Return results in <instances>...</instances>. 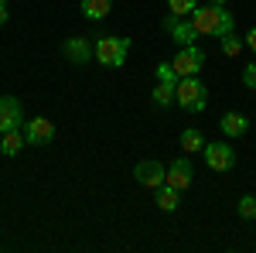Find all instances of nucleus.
I'll return each instance as SVG.
<instances>
[{
  "instance_id": "nucleus-16",
  "label": "nucleus",
  "mask_w": 256,
  "mask_h": 253,
  "mask_svg": "<svg viewBox=\"0 0 256 253\" xmlns=\"http://www.w3.org/2000/svg\"><path fill=\"white\" fill-rule=\"evenodd\" d=\"M178 205H181V192L164 181V185L158 188V209L160 212H178Z\"/></svg>"
},
{
  "instance_id": "nucleus-11",
  "label": "nucleus",
  "mask_w": 256,
  "mask_h": 253,
  "mask_svg": "<svg viewBox=\"0 0 256 253\" xmlns=\"http://www.w3.org/2000/svg\"><path fill=\"white\" fill-rule=\"evenodd\" d=\"M192 178H195V168H192V161L188 157H174L171 164H168V185L171 188H178V192H184L188 185H192Z\"/></svg>"
},
{
  "instance_id": "nucleus-19",
  "label": "nucleus",
  "mask_w": 256,
  "mask_h": 253,
  "mask_svg": "<svg viewBox=\"0 0 256 253\" xmlns=\"http://www.w3.org/2000/svg\"><path fill=\"white\" fill-rule=\"evenodd\" d=\"M236 212H239V219L256 222V195H242V198L236 202Z\"/></svg>"
},
{
  "instance_id": "nucleus-22",
  "label": "nucleus",
  "mask_w": 256,
  "mask_h": 253,
  "mask_svg": "<svg viewBox=\"0 0 256 253\" xmlns=\"http://www.w3.org/2000/svg\"><path fill=\"white\" fill-rule=\"evenodd\" d=\"M10 21V7H7V0H0V28Z\"/></svg>"
},
{
  "instance_id": "nucleus-1",
  "label": "nucleus",
  "mask_w": 256,
  "mask_h": 253,
  "mask_svg": "<svg viewBox=\"0 0 256 253\" xmlns=\"http://www.w3.org/2000/svg\"><path fill=\"white\" fill-rule=\"evenodd\" d=\"M188 18H192V24H195V31L202 35V38H222V35L236 31V18H232L226 7H218V4L195 7Z\"/></svg>"
},
{
  "instance_id": "nucleus-9",
  "label": "nucleus",
  "mask_w": 256,
  "mask_h": 253,
  "mask_svg": "<svg viewBox=\"0 0 256 253\" xmlns=\"http://www.w3.org/2000/svg\"><path fill=\"white\" fill-rule=\"evenodd\" d=\"M24 137H28V147H48L55 140V123L48 117L24 120Z\"/></svg>"
},
{
  "instance_id": "nucleus-24",
  "label": "nucleus",
  "mask_w": 256,
  "mask_h": 253,
  "mask_svg": "<svg viewBox=\"0 0 256 253\" xmlns=\"http://www.w3.org/2000/svg\"><path fill=\"white\" fill-rule=\"evenodd\" d=\"M205 4H218V7H229V0H205Z\"/></svg>"
},
{
  "instance_id": "nucleus-5",
  "label": "nucleus",
  "mask_w": 256,
  "mask_h": 253,
  "mask_svg": "<svg viewBox=\"0 0 256 253\" xmlns=\"http://www.w3.org/2000/svg\"><path fill=\"white\" fill-rule=\"evenodd\" d=\"M205 62H208V55H205V48H198V45H188V48H181L174 55V76L178 79H188V76H198L202 69H205Z\"/></svg>"
},
{
  "instance_id": "nucleus-15",
  "label": "nucleus",
  "mask_w": 256,
  "mask_h": 253,
  "mask_svg": "<svg viewBox=\"0 0 256 253\" xmlns=\"http://www.w3.org/2000/svg\"><path fill=\"white\" fill-rule=\"evenodd\" d=\"M79 7H82V18L102 21V18H110V11H113V0H82Z\"/></svg>"
},
{
  "instance_id": "nucleus-6",
  "label": "nucleus",
  "mask_w": 256,
  "mask_h": 253,
  "mask_svg": "<svg viewBox=\"0 0 256 253\" xmlns=\"http://www.w3.org/2000/svg\"><path fill=\"white\" fill-rule=\"evenodd\" d=\"M62 55L72 65H89V62L96 59V41L86 38V35H72V38L62 41Z\"/></svg>"
},
{
  "instance_id": "nucleus-20",
  "label": "nucleus",
  "mask_w": 256,
  "mask_h": 253,
  "mask_svg": "<svg viewBox=\"0 0 256 253\" xmlns=\"http://www.w3.org/2000/svg\"><path fill=\"white\" fill-rule=\"evenodd\" d=\"M195 7H198V0H168V11L178 14V18H188Z\"/></svg>"
},
{
  "instance_id": "nucleus-3",
  "label": "nucleus",
  "mask_w": 256,
  "mask_h": 253,
  "mask_svg": "<svg viewBox=\"0 0 256 253\" xmlns=\"http://www.w3.org/2000/svg\"><path fill=\"white\" fill-rule=\"evenodd\" d=\"M174 103L184 110V113H205L208 106V89L202 86L198 76H188V79H178V96Z\"/></svg>"
},
{
  "instance_id": "nucleus-2",
  "label": "nucleus",
  "mask_w": 256,
  "mask_h": 253,
  "mask_svg": "<svg viewBox=\"0 0 256 253\" xmlns=\"http://www.w3.org/2000/svg\"><path fill=\"white\" fill-rule=\"evenodd\" d=\"M130 48H134V41L123 38V35H99L96 38V62L102 69H120V65H126Z\"/></svg>"
},
{
  "instance_id": "nucleus-4",
  "label": "nucleus",
  "mask_w": 256,
  "mask_h": 253,
  "mask_svg": "<svg viewBox=\"0 0 256 253\" xmlns=\"http://www.w3.org/2000/svg\"><path fill=\"white\" fill-rule=\"evenodd\" d=\"M202 157L212 171H232L236 168V147H229V140H212L202 147Z\"/></svg>"
},
{
  "instance_id": "nucleus-7",
  "label": "nucleus",
  "mask_w": 256,
  "mask_h": 253,
  "mask_svg": "<svg viewBox=\"0 0 256 253\" xmlns=\"http://www.w3.org/2000/svg\"><path fill=\"white\" fill-rule=\"evenodd\" d=\"M164 31L171 35V41H174L178 48H188V45H195L202 38L195 31V24H192V18H178V14H168L164 18Z\"/></svg>"
},
{
  "instance_id": "nucleus-10",
  "label": "nucleus",
  "mask_w": 256,
  "mask_h": 253,
  "mask_svg": "<svg viewBox=\"0 0 256 253\" xmlns=\"http://www.w3.org/2000/svg\"><path fill=\"white\" fill-rule=\"evenodd\" d=\"M24 127V106L14 96H0V134Z\"/></svg>"
},
{
  "instance_id": "nucleus-12",
  "label": "nucleus",
  "mask_w": 256,
  "mask_h": 253,
  "mask_svg": "<svg viewBox=\"0 0 256 253\" xmlns=\"http://www.w3.org/2000/svg\"><path fill=\"white\" fill-rule=\"evenodd\" d=\"M218 130L229 137H246V130H250V117L246 113H239V110H229V113H222V120H218Z\"/></svg>"
},
{
  "instance_id": "nucleus-8",
  "label": "nucleus",
  "mask_w": 256,
  "mask_h": 253,
  "mask_svg": "<svg viewBox=\"0 0 256 253\" xmlns=\"http://www.w3.org/2000/svg\"><path fill=\"white\" fill-rule=\"evenodd\" d=\"M164 178H168V168L160 164V161H137V168H134V181H137L140 188H150V192H158L160 185H164Z\"/></svg>"
},
{
  "instance_id": "nucleus-13",
  "label": "nucleus",
  "mask_w": 256,
  "mask_h": 253,
  "mask_svg": "<svg viewBox=\"0 0 256 253\" xmlns=\"http://www.w3.org/2000/svg\"><path fill=\"white\" fill-rule=\"evenodd\" d=\"M24 147H28L24 127H18V130H7V134L0 137V154H4V157H18Z\"/></svg>"
},
{
  "instance_id": "nucleus-21",
  "label": "nucleus",
  "mask_w": 256,
  "mask_h": 253,
  "mask_svg": "<svg viewBox=\"0 0 256 253\" xmlns=\"http://www.w3.org/2000/svg\"><path fill=\"white\" fill-rule=\"evenodd\" d=\"M242 86H246V89H256V62H250V65L242 69Z\"/></svg>"
},
{
  "instance_id": "nucleus-23",
  "label": "nucleus",
  "mask_w": 256,
  "mask_h": 253,
  "mask_svg": "<svg viewBox=\"0 0 256 253\" xmlns=\"http://www.w3.org/2000/svg\"><path fill=\"white\" fill-rule=\"evenodd\" d=\"M246 48L256 55V28H250V31H246Z\"/></svg>"
},
{
  "instance_id": "nucleus-17",
  "label": "nucleus",
  "mask_w": 256,
  "mask_h": 253,
  "mask_svg": "<svg viewBox=\"0 0 256 253\" xmlns=\"http://www.w3.org/2000/svg\"><path fill=\"white\" fill-rule=\"evenodd\" d=\"M205 144H208V140L202 137V130H195V127H184V130H181V151H184V154H198Z\"/></svg>"
},
{
  "instance_id": "nucleus-14",
  "label": "nucleus",
  "mask_w": 256,
  "mask_h": 253,
  "mask_svg": "<svg viewBox=\"0 0 256 253\" xmlns=\"http://www.w3.org/2000/svg\"><path fill=\"white\" fill-rule=\"evenodd\" d=\"M174 96H178V79H158V86H154V106H174Z\"/></svg>"
},
{
  "instance_id": "nucleus-18",
  "label": "nucleus",
  "mask_w": 256,
  "mask_h": 253,
  "mask_svg": "<svg viewBox=\"0 0 256 253\" xmlns=\"http://www.w3.org/2000/svg\"><path fill=\"white\" fill-rule=\"evenodd\" d=\"M218 45H222V55H226V59H236L239 52L246 48V38H239L236 31H229V35L218 38Z\"/></svg>"
}]
</instances>
